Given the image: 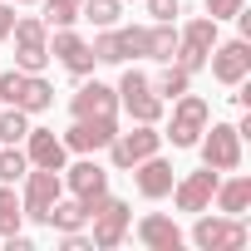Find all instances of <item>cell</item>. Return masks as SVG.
I'll return each mask as SVG.
<instances>
[{
	"label": "cell",
	"mask_w": 251,
	"mask_h": 251,
	"mask_svg": "<svg viewBox=\"0 0 251 251\" xmlns=\"http://www.w3.org/2000/svg\"><path fill=\"white\" fill-rule=\"evenodd\" d=\"M207 123H212V108H207V99L202 94H177L173 99V118H168V143L173 148H197V138H202V128H207Z\"/></svg>",
	"instance_id": "1"
},
{
	"label": "cell",
	"mask_w": 251,
	"mask_h": 251,
	"mask_svg": "<svg viewBox=\"0 0 251 251\" xmlns=\"http://www.w3.org/2000/svg\"><path fill=\"white\" fill-rule=\"evenodd\" d=\"M10 30H15V0H0V45L10 40Z\"/></svg>",
	"instance_id": "33"
},
{
	"label": "cell",
	"mask_w": 251,
	"mask_h": 251,
	"mask_svg": "<svg viewBox=\"0 0 251 251\" xmlns=\"http://www.w3.org/2000/svg\"><path fill=\"white\" fill-rule=\"evenodd\" d=\"M113 133H118V118H74L69 133H64V148L69 153H99L113 143Z\"/></svg>",
	"instance_id": "15"
},
{
	"label": "cell",
	"mask_w": 251,
	"mask_h": 251,
	"mask_svg": "<svg viewBox=\"0 0 251 251\" xmlns=\"http://www.w3.org/2000/svg\"><path fill=\"white\" fill-rule=\"evenodd\" d=\"M10 40H15V69L40 74L50 64V25L40 15H20L15 30H10Z\"/></svg>",
	"instance_id": "3"
},
{
	"label": "cell",
	"mask_w": 251,
	"mask_h": 251,
	"mask_svg": "<svg viewBox=\"0 0 251 251\" xmlns=\"http://www.w3.org/2000/svg\"><path fill=\"white\" fill-rule=\"evenodd\" d=\"M148 84H153V94H158L163 103H173L177 94H187V89H192V74H187V69H177V64H168V69H163L158 79H148Z\"/></svg>",
	"instance_id": "24"
},
{
	"label": "cell",
	"mask_w": 251,
	"mask_h": 251,
	"mask_svg": "<svg viewBox=\"0 0 251 251\" xmlns=\"http://www.w3.org/2000/svg\"><path fill=\"white\" fill-rule=\"evenodd\" d=\"M99 64H123V59H143V25H108L99 30V40L89 45Z\"/></svg>",
	"instance_id": "10"
},
{
	"label": "cell",
	"mask_w": 251,
	"mask_h": 251,
	"mask_svg": "<svg viewBox=\"0 0 251 251\" xmlns=\"http://www.w3.org/2000/svg\"><path fill=\"white\" fill-rule=\"evenodd\" d=\"M212 45H217V20H212V15H197V20L177 35V54H173V64L187 69V74H197V69H207Z\"/></svg>",
	"instance_id": "8"
},
{
	"label": "cell",
	"mask_w": 251,
	"mask_h": 251,
	"mask_svg": "<svg viewBox=\"0 0 251 251\" xmlns=\"http://www.w3.org/2000/svg\"><path fill=\"white\" fill-rule=\"evenodd\" d=\"M20 89H25V69H5V74H0V103H15L20 99Z\"/></svg>",
	"instance_id": "30"
},
{
	"label": "cell",
	"mask_w": 251,
	"mask_h": 251,
	"mask_svg": "<svg viewBox=\"0 0 251 251\" xmlns=\"http://www.w3.org/2000/svg\"><path fill=\"white\" fill-rule=\"evenodd\" d=\"M30 173V158L20 153V143H0V182H20Z\"/></svg>",
	"instance_id": "28"
},
{
	"label": "cell",
	"mask_w": 251,
	"mask_h": 251,
	"mask_svg": "<svg viewBox=\"0 0 251 251\" xmlns=\"http://www.w3.org/2000/svg\"><path fill=\"white\" fill-rule=\"evenodd\" d=\"M20 222H25V212H20L15 187H10V182H0V236H15V231H20Z\"/></svg>",
	"instance_id": "27"
},
{
	"label": "cell",
	"mask_w": 251,
	"mask_h": 251,
	"mask_svg": "<svg viewBox=\"0 0 251 251\" xmlns=\"http://www.w3.org/2000/svg\"><path fill=\"white\" fill-rule=\"evenodd\" d=\"M143 5H148L153 20H177L182 15V0H143Z\"/></svg>",
	"instance_id": "32"
},
{
	"label": "cell",
	"mask_w": 251,
	"mask_h": 251,
	"mask_svg": "<svg viewBox=\"0 0 251 251\" xmlns=\"http://www.w3.org/2000/svg\"><path fill=\"white\" fill-rule=\"evenodd\" d=\"M64 197V177L54 173V168H30L25 173V197H20V212L30 217V222H45L50 217V207Z\"/></svg>",
	"instance_id": "9"
},
{
	"label": "cell",
	"mask_w": 251,
	"mask_h": 251,
	"mask_svg": "<svg viewBox=\"0 0 251 251\" xmlns=\"http://www.w3.org/2000/svg\"><path fill=\"white\" fill-rule=\"evenodd\" d=\"M138 241H143L148 251H177V246H182V226H177L173 217H163V212H148V217L138 222Z\"/></svg>",
	"instance_id": "19"
},
{
	"label": "cell",
	"mask_w": 251,
	"mask_h": 251,
	"mask_svg": "<svg viewBox=\"0 0 251 251\" xmlns=\"http://www.w3.org/2000/svg\"><path fill=\"white\" fill-rule=\"evenodd\" d=\"M192 241H197L202 251H236V246H246V241H251V231H246V222H241V217H226V212L207 217V212H197Z\"/></svg>",
	"instance_id": "5"
},
{
	"label": "cell",
	"mask_w": 251,
	"mask_h": 251,
	"mask_svg": "<svg viewBox=\"0 0 251 251\" xmlns=\"http://www.w3.org/2000/svg\"><path fill=\"white\" fill-rule=\"evenodd\" d=\"M50 59H59L74 79H89L94 74V50L84 45V35H74V25H64V30H54V40H50Z\"/></svg>",
	"instance_id": "11"
},
{
	"label": "cell",
	"mask_w": 251,
	"mask_h": 251,
	"mask_svg": "<svg viewBox=\"0 0 251 251\" xmlns=\"http://www.w3.org/2000/svg\"><path fill=\"white\" fill-rule=\"evenodd\" d=\"M197 148H202V163L217 168V173H236L241 168V133H236V123H207Z\"/></svg>",
	"instance_id": "6"
},
{
	"label": "cell",
	"mask_w": 251,
	"mask_h": 251,
	"mask_svg": "<svg viewBox=\"0 0 251 251\" xmlns=\"http://www.w3.org/2000/svg\"><path fill=\"white\" fill-rule=\"evenodd\" d=\"M89 226H94V246L99 251H113L123 236H128V226H133V212H128V202H118V197H99V202H89Z\"/></svg>",
	"instance_id": "4"
},
{
	"label": "cell",
	"mask_w": 251,
	"mask_h": 251,
	"mask_svg": "<svg viewBox=\"0 0 251 251\" xmlns=\"http://www.w3.org/2000/svg\"><path fill=\"white\" fill-rule=\"evenodd\" d=\"M207 64H212V79L217 84H241L251 74V45H246V35L241 40H226V45H212Z\"/></svg>",
	"instance_id": "12"
},
{
	"label": "cell",
	"mask_w": 251,
	"mask_h": 251,
	"mask_svg": "<svg viewBox=\"0 0 251 251\" xmlns=\"http://www.w3.org/2000/svg\"><path fill=\"white\" fill-rule=\"evenodd\" d=\"M50 103H54V84L40 79V74H25V89H20L15 108H25V113H45Z\"/></svg>",
	"instance_id": "23"
},
{
	"label": "cell",
	"mask_w": 251,
	"mask_h": 251,
	"mask_svg": "<svg viewBox=\"0 0 251 251\" xmlns=\"http://www.w3.org/2000/svg\"><path fill=\"white\" fill-rule=\"evenodd\" d=\"M25 158H30V168H64L69 163V148H64V138H54V128H30L25 133Z\"/></svg>",
	"instance_id": "17"
},
{
	"label": "cell",
	"mask_w": 251,
	"mask_h": 251,
	"mask_svg": "<svg viewBox=\"0 0 251 251\" xmlns=\"http://www.w3.org/2000/svg\"><path fill=\"white\" fill-rule=\"evenodd\" d=\"M30 133V113L15 103H0V143H25Z\"/></svg>",
	"instance_id": "25"
},
{
	"label": "cell",
	"mask_w": 251,
	"mask_h": 251,
	"mask_svg": "<svg viewBox=\"0 0 251 251\" xmlns=\"http://www.w3.org/2000/svg\"><path fill=\"white\" fill-rule=\"evenodd\" d=\"M15 5H35V0H15Z\"/></svg>",
	"instance_id": "34"
},
{
	"label": "cell",
	"mask_w": 251,
	"mask_h": 251,
	"mask_svg": "<svg viewBox=\"0 0 251 251\" xmlns=\"http://www.w3.org/2000/svg\"><path fill=\"white\" fill-rule=\"evenodd\" d=\"M241 10H246V0H207V15H212L217 25H222V20H236Z\"/></svg>",
	"instance_id": "31"
},
{
	"label": "cell",
	"mask_w": 251,
	"mask_h": 251,
	"mask_svg": "<svg viewBox=\"0 0 251 251\" xmlns=\"http://www.w3.org/2000/svg\"><path fill=\"white\" fill-rule=\"evenodd\" d=\"M212 202H217V212H226V217H246V207H251V177H226V182H217Z\"/></svg>",
	"instance_id": "21"
},
{
	"label": "cell",
	"mask_w": 251,
	"mask_h": 251,
	"mask_svg": "<svg viewBox=\"0 0 251 251\" xmlns=\"http://www.w3.org/2000/svg\"><path fill=\"white\" fill-rule=\"evenodd\" d=\"M158 148H163L158 123H133L128 133H113L108 158H113V168H118V173H133V163H143V158H148V153H158Z\"/></svg>",
	"instance_id": "7"
},
{
	"label": "cell",
	"mask_w": 251,
	"mask_h": 251,
	"mask_svg": "<svg viewBox=\"0 0 251 251\" xmlns=\"http://www.w3.org/2000/svg\"><path fill=\"white\" fill-rule=\"evenodd\" d=\"M79 5H84V0H45V25H50V30L74 25V20H79Z\"/></svg>",
	"instance_id": "29"
},
{
	"label": "cell",
	"mask_w": 251,
	"mask_h": 251,
	"mask_svg": "<svg viewBox=\"0 0 251 251\" xmlns=\"http://www.w3.org/2000/svg\"><path fill=\"white\" fill-rule=\"evenodd\" d=\"M217 182H222V177H217V168H207V163H202V173H187L182 182H173V202H177V212H192V217L207 212Z\"/></svg>",
	"instance_id": "14"
},
{
	"label": "cell",
	"mask_w": 251,
	"mask_h": 251,
	"mask_svg": "<svg viewBox=\"0 0 251 251\" xmlns=\"http://www.w3.org/2000/svg\"><path fill=\"white\" fill-rule=\"evenodd\" d=\"M133 182H138V192H143L148 202H158V197L173 192V163H168L163 153H148L143 163H133Z\"/></svg>",
	"instance_id": "18"
},
{
	"label": "cell",
	"mask_w": 251,
	"mask_h": 251,
	"mask_svg": "<svg viewBox=\"0 0 251 251\" xmlns=\"http://www.w3.org/2000/svg\"><path fill=\"white\" fill-rule=\"evenodd\" d=\"M113 94H118V108H128L133 123H158V118L168 113V103L153 94V84H148L143 69H123V79H118Z\"/></svg>",
	"instance_id": "2"
},
{
	"label": "cell",
	"mask_w": 251,
	"mask_h": 251,
	"mask_svg": "<svg viewBox=\"0 0 251 251\" xmlns=\"http://www.w3.org/2000/svg\"><path fill=\"white\" fill-rule=\"evenodd\" d=\"M59 177H64V187H69V192H74V197H79L84 207H89V202H99V197L108 192V173H103V168H99V163H94L89 153H84V158H79L74 168L64 163V168H59Z\"/></svg>",
	"instance_id": "13"
},
{
	"label": "cell",
	"mask_w": 251,
	"mask_h": 251,
	"mask_svg": "<svg viewBox=\"0 0 251 251\" xmlns=\"http://www.w3.org/2000/svg\"><path fill=\"white\" fill-rule=\"evenodd\" d=\"M118 15H123V0H84V5H79V20H89L99 30L118 25Z\"/></svg>",
	"instance_id": "26"
},
{
	"label": "cell",
	"mask_w": 251,
	"mask_h": 251,
	"mask_svg": "<svg viewBox=\"0 0 251 251\" xmlns=\"http://www.w3.org/2000/svg\"><path fill=\"white\" fill-rule=\"evenodd\" d=\"M45 226H54L59 236H64V231H84V226H89V207H84L79 197H69V202L59 197V202L50 207V217H45Z\"/></svg>",
	"instance_id": "22"
},
{
	"label": "cell",
	"mask_w": 251,
	"mask_h": 251,
	"mask_svg": "<svg viewBox=\"0 0 251 251\" xmlns=\"http://www.w3.org/2000/svg\"><path fill=\"white\" fill-rule=\"evenodd\" d=\"M69 113H74V118H118V94H113L108 84H99V79H94V84L84 79L79 94L69 99Z\"/></svg>",
	"instance_id": "16"
},
{
	"label": "cell",
	"mask_w": 251,
	"mask_h": 251,
	"mask_svg": "<svg viewBox=\"0 0 251 251\" xmlns=\"http://www.w3.org/2000/svg\"><path fill=\"white\" fill-rule=\"evenodd\" d=\"M173 54H177V30H173V20H153V25H143V59L173 64Z\"/></svg>",
	"instance_id": "20"
}]
</instances>
